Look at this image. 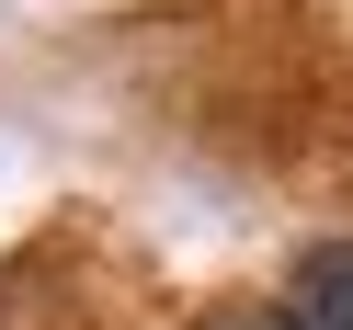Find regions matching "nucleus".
I'll return each mask as SVG.
<instances>
[{
	"label": "nucleus",
	"instance_id": "1",
	"mask_svg": "<svg viewBox=\"0 0 353 330\" xmlns=\"http://www.w3.org/2000/svg\"><path fill=\"white\" fill-rule=\"evenodd\" d=\"M285 307H296V330H353V239L307 251L296 285H285Z\"/></svg>",
	"mask_w": 353,
	"mask_h": 330
},
{
	"label": "nucleus",
	"instance_id": "2",
	"mask_svg": "<svg viewBox=\"0 0 353 330\" xmlns=\"http://www.w3.org/2000/svg\"><path fill=\"white\" fill-rule=\"evenodd\" d=\"M205 330H296V307H285V296H251V307H216Z\"/></svg>",
	"mask_w": 353,
	"mask_h": 330
}]
</instances>
